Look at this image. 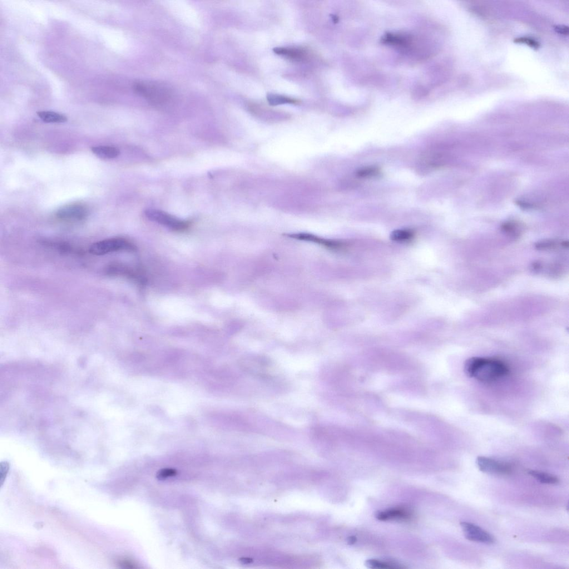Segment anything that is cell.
<instances>
[{
  "instance_id": "1",
  "label": "cell",
  "mask_w": 569,
  "mask_h": 569,
  "mask_svg": "<svg viewBox=\"0 0 569 569\" xmlns=\"http://www.w3.org/2000/svg\"><path fill=\"white\" fill-rule=\"evenodd\" d=\"M464 372L468 377L483 383H491L506 377L509 369L501 360L483 357H472L465 361Z\"/></svg>"
},
{
  "instance_id": "2",
  "label": "cell",
  "mask_w": 569,
  "mask_h": 569,
  "mask_svg": "<svg viewBox=\"0 0 569 569\" xmlns=\"http://www.w3.org/2000/svg\"><path fill=\"white\" fill-rule=\"evenodd\" d=\"M133 87L137 94L156 107L169 105L174 96L171 88L162 82L137 81L133 84Z\"/></svg>"
},
{
  "instance_id": "3",
  "label": "cell",
  "mask_w": 569,
  "mask_h": 569,
  "mask_svg": "<svg viewBox=\"0 0 569 569\" xmlns=\"http://www.w3.org/2000/svg\"><path fill=\"white\" fill-rule=\"evenodd\" d=\"M240 365L245 372L257 378L271 380L274 377V365L265 356H247L241 360Z\"/></svg>"
},
{
  "instance_id": "4",
  "label": "cell",
  "mask_w": 569,
  "mask_h": 569,
  "mask_svg": "<svg viewBox=\"0 0 569 569\" xmlns=\"http://www.w3.org/2000/svg\"><path fill=\"white\" fill-rule=\"evenodd\" d=\"M136 247L131 242L123 238H111L96 242L89 248L90 253L102 256L118 251H132Z\"/></svg>"
},
{
  "instance_id": "5",
  "label": "cell",
  "mask_w": 569,
  "mask_h": 569,
  "mask_svg": "<svg viewBox=\"0 0 569 569\" xmlns=\"http://www.w3.org/2000/svg\"><path fill=\"white\" fill-rule=\"evenodd\" d=\"M147 218L174 231H181L189 227V222L183 221L166 212L156 209H147L145 211Z\"/></svg>"
},
{
  "instance_id": "6",
  "label": "cell",
  "mask_w": 569,
  "mask_h": 569,
  "mask_svg": "<svg viewBox=\"0 0 569 569\" xmlns=\"http://www.w3.org/2000/svg\"><path fill=\"white\" fill-rule=\"evenodd\" d=\"M56 215L58 219L63 221H81L86 218L88 210L87 207L80 203H72L60 207Z\"/></svg>"
},
{
  "instance_id": "7",
  "label": "cell",
  "mask_w": 569,
  "mask_h": 569,
  "mask_svg": "<svg viewBox=\"0 0 569 569\" xmlns=\"http://www.w3.org/2000/svg\"><path fill=\"white\" fill-rule=\"evenodd\" d=\"M460 526L462 527L465 538L470 541L487 544H492L496 542V538L491 534L474 524L462 522Z\"/></svg>"
},
{
  "instance_id": "8",
  "label": "cell",
  "mask_w": 569,
  "mask_h": 569,
  "mask_svg": "<svg viewBox=\"0 0 569 569\" xmlns=\"http://www.w3.org/2000/svg\"><path fill=\"white\" fill-rule=\"evenodd\" d=\"M477 462L480 471L485 473L508 475L512 472L511 465L491 458L479 457Z\"/></svg>"
},
{
  "instance_id": "9",
  "label": "cell",
  "mask_w": 569,
  "mask_h": 569,
  "mask_svg": "<svg viewBox=\"0 0 569 569\" xmlns=\"http://www.w3.org/2000/svg\"><path fill=\"white\" fill-rule=\"evenodd\" d=\"M532 270L538 274H543L554 277L560 276L564 273V267L558 263L546 264L542 261L534 262L531 266Z\"/></svg>"
},
{
  "instance_id": "10",
  "label": "cell",
  "mask_w": 569,
  "mask_h": 569,
  "mask_svg": "<svg viewBox=\"0 0 569 569\" xmlns=\"http://www.w3.org/2000/svg\"><path fill=\"white\" fill-rule=\"evenodd\" d=\"M376 518L380 521L405 520L411 517L410 513L405 509L394 508L385 510L376 514Z\"/></svg>"
},
{
  "instance_id": "11",
  "label": "cell",
  "mask_w": 569,
  "mask_h": 569,
  "mask_svg": "<svg viewBox=\"0 0 569 569\" xmlns=\"http://www.w3.org/2000/svg\"><path fill=\"white\" fill-rule=\"evenodd\" d=\"M290 237H293V238L297 239L304 240H308V241H311L315 242H316V243L324 245L326 247H328L329 248L333 249H342L345 246V245H344L343 243H342V242H341L339 241L325 240V239L320 238V237H318L317 236H314L313 235L308 234H299L290 235Z\"/></svg>"
},
{
  "instance_id": "12",
  "label": "cell",
  "mask_w": 569,
  "mask_h": 569,
  "mask_svg": "<svg viewBox=\"0 0 569 569\" xmlns=\"http://www.w3.org/2000/svg\"><path fill=\"white\" fill-rule=\"evenodd\" d=\"M277 55L285 56L294 61L303 60L306 57V52L303 48L276 47L273 49Z\"/></svg>"
},
{
  "instance_id": "13",
  "label": "cell",
  "mask_w": 569,
  "mask_h": 569,
  "mask_svg": "<svg viewBox=\"0 0 569 569\" xmlns=\"http://www.w3.org/2000/svg\"><path fill=\"white\" fill-rule=\"evenodd\" d=\"M94 155L104 160L113 159L120 155L117 148L110 146H98L91 147Z\"/></svg>"
},
{
  "instance_id": "14",
  "label": "cell",
  "mask_w": 569,
  "mask_h": 569,
  "mask_svg": "<svg viewBox=\"0 0 569 569\" xmlns=\"http://www.w3.org/2000/svg\"><path fill=\"white\" fill-rule=\"evenodd\" d=\"M536 248L541 251H553L558 249H568L569 242L568 241H559L557 240L547 239L537 242L535 245Z\"/></svg>"
},
{
  "instance_id": "15",
  "label": "cell",
  "mask_w": 569,
  "mask_h": 569,
  "mask_svg": "<svg viewBox=\"0 0 569 569\" xmlns=\"http://www.w3.org/2000/svg\"><path fill=\"white\" fill-rule=\"evenodd\" d=\"M501 229L505 234L514 239L520 237L523 231V226L516 221L505 222L502 225Z\"/></svg>"
},
{
  "instance_id": "16",
  "label": "cell",
  "mask_w": 569,
  "mask_h": 569,
  "mask_svg": "<svg viewBox=\"0 0 569 569\" xmlns=\"http://www.w3.org/2000/svg\"><path fill=\"white\" fill-rule=\"evenodd\" d=\"M37 115L43 122L47 123H63L67 121L66 116L53 111H39Z\"/></svg>"
},
{
  "instance_id": "17",
  "label": "cell",
  "mask_w": 569,
  "mask_h": 569,
  "mask_svg": "<svg viewBox=\"0 0 569 569\" xmlns=\"http://www.w3.org/2000/svg\"><path fill=\"white\" fill-rule=\"evenodd\" d=\"M366 566L370 569H403L405 567L400 565V564L393 563L384 562L382 561L377 560V559H370L366 562Z\"/></svg>"
},
{
  "instance_id": "18",
  "label": "cell",
  "mask_w": 569,
  "mask_h": 569,
  "mask_svg": "<svg viewBox=\"0 0 569 569\" xmlns=\"http://www.w3.org/2000/svg\"><path fill=\"white\" fill-rule=\"evenodd\" d=\"M528 473L529 475H531L532 477L537 479L539 482L543 484H557L559 482V480L557 477L550 474L536 471H531V470H529Z\"/></svg>"
},
{
  "instance_id": "19",
  "label": "cell",
  "mask_w": 569,
  "mask_h": 569,
  "mask_svg": "<svg viewBox=\"0 0 569 569\" xmlns=\"http://www.w3.org/2000/svg\"><path fill=\"white\" fill-rule=\"evenodd\" d=\"M267 100H268L269 104L272 106L286 104V103H289V104H298L299 103V100H296V99L282 95H275V94H269V95L267 96Z\"/></svg>"
},
{
  "instance_id": "20",
  "label": "cell",
  "mask_w": 569,
  "mask_h": 569,
  "mask_svg": "<svg viewBox=\"0 0 569 569\" xmlns=\"http://www.w3.org/2000/svg\"><path fill=\"white\" fill-rule=\"evenodd\" d=\"M48 246L53 247L62 252H66V253L70 254H82V251L80 250L75 249V247L66 244L64 242H46Z\"/></svg>"
},
{
  "instance_id": "21",
  "label": "cell",
  "mask_w": 569,
  "mask_h": 569,
  "mask_svg": "<svg viewBox=\"0 0 569 569\" xmlns=\"http://www.w3.org/2000/svg\"><path fill=\"white\" fill-rule=\"evenodd\" d=\"M414 232L410 230H397L393 231L391 235V238L394 241L399 242L408 241L413 239Z\"/></svg>"
},
{
  "instance_id": "22",
  "label": "cell",
  "mask_w": 569,
  "mask_h": 569,
  "mask_svg": "<svg viewBox=\"0 0 569 569\" xmlns=\"http://www.w3.org/2000/svg\"><path fill=\"white\" fill-rule=\"evenodd\" d=\"M380 170L378 167H365L357 172V175L361 177H371L378 175Z\"/></svg>"
},
{
  "instance_id": "23",
  "label": "cell",
  "mask_w": 569,
  "mask_h": 569,
  "mask_svg": "<svg viewBox=\"0 0 569 569\" xmlns=\"http://www.w3.org/2000/svg\"><path fill=\"white\" fill-rule=\"evenodd\" d=\"M177 471L174 469L164 468L161 469L157 473V478L159 480H164L167 478L175 477L177 475Z\"/></svg>"
},
{
  "instance_id": "24",
  "label": "cell",
  "mask_w": 569,
  "mask_h": 569,
  "mask_svg": "<svg viewBox=\"0 0 569 569\" xmlns=\"http://www.w3.org/2000/svg\"><path fill=\"white\" fill-rule=\"evenodd\" d=\"M515 42L517 43H526L528 44V45L534 48H538L539 47V43L536 40H535V39L531 38H519L515 39Z\"/></svg>"
},
{
  "instance_id": "25",
  "label": "cell",
  "mask_w": 569,
  "mask_h": 569,
  "mask_svg": "<svg viewBox=\"0 0 569 569\" xmlns=\"http://www.w3.org/2000/svg\"><path fill=\"white\" fill-rule=\"evenodd\" d=\"M557 30L558 32L564 34L568 33V27L566 26H557Z\"/></svg>"
},
{
  "instance_id": "26",
  "label": "cell",
  "mask_w": 569,
  "mask_h": 569,
  "mask_svg": "<svg viewBox=\"0 0 569 569\" xmlns=\"http://www.w3.org/2000/svg\"><path fill=\"white\" fill-rule=\"evenodd\" d=\"M356 542V538L354 537H351L349 538V543L350 544H353Z\"/></svg>"
}]
</instances>
